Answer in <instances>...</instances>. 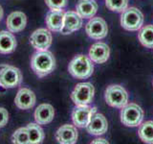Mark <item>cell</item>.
Here are the masks:
<instances>
[{
	"label": "cell",
	"instance_id": "83f0119b",
	"mask_svg": "<svg viewBox=\"0 0 153 144\" xmlns=\"http://www.w3.org/2000/svg\"><path fill=\"white\" fill-rule=\"evenodd\" d=\"M93 144H96V143H104V144H106L108 143L107 140H105L104 138H97V139H95V140L92 141Z\"/></svg>",
	"mask_w": 153,
	"mask_h": 144
},
{
	"label": "cell",
	"instance_id": "8992f818",
	"mask_svg": "<svg viewBox=\"0 0 153 144\" xmlns=\"http://www.w3.org/2000/svg\"><path fill=\"white\" fill-rule=\"evenodd\" d=\"M105 101L110 107L122 109L128 102V94L122 86L112 85L105 90Z\"/></svg>",
	"mask_w": 153,
	"mask_h": 144
},
{
	"label": "cell",
	"instance_id": "277c9868",
	"mask_svg": "<svg viewBox=\"0 0 153 144\" xmlns=\"http://www.w3.org/2000/svg\"><path fill=\"white\" fill-rule=\"evenodd\" d=\"M143 24V14L135 7L127 8L122 13L121 25L127 31H138Z\"/></svg>",
	"mask_w": 153,
	"mask_h": 144
},
{
	"label": "cell",
	"instance_id": "4fadbf2b",
	"mask_svg": "<svg viewBox=\"0 0 153 144\" xmlns=\"http://www.w3.org/2000/svg\"><path fill=\"white\" fill-rule=\"evenodd\" d=\"M82 26V17L76 12L68 11L64 14V23L63 28L61 30V34L67 35L76 30H79Z\"/></svg>",
	"mask_w": 153,
	"mask_h": 144
},
{
	"label": "cell",
	"instance_id": "f1b7e54d",
	"mask_svg": "<svg viewBox=\"0 0 153 144\" xmlns=\"http://www.w3.org/2000/svg\"><path fill=\"white\" fill-rule=\"evenodd\" d=\"M3 16H4V12H3V9L2 7L0 6V21L2 20V18H3Z\"/></svg>",
	"mask_w": 153,
	"mask_h": 144
},
{
	"label": "cell",
	"instance_id": "4316f807",
	"mask_svg": "<svg viewBox=\"0 0 153 144\" xmlns=\"http://www.w3.org/2000/svg\"><path fill=\"white\" fill-rule=\"evenodd\" d=\"M9 121V113L5 108L0 107V128H3L7 125Z\"/></svg>",
	"mask_w": 153,
	"mask_h": 144
},
{
	"label": "cell",
	"instance_id": "d4e9b609",
	"mask_svg": "<svg viewBox=\"0 0 153 144\" xmlns=\"http://www.w3.org/2000/svg\"><path fill=\"white\" fill-rule=\"evenodd\" d=\"M105 5L110 11L123 13L128 7V0H105Z\"/></svg>",
	"mask_w": 153,
	"mask_h": 144
},
{
	"label": "cell",
	"instance_id": "7c38bea8",
	"mask_svg": "<svg viewBox=\"0 0 153 144\" xmlns=\"http://www.w3.org/2000/svg\"><path fill=\"white\" fill-rule=\"evenodd\" d=\"M36 101V97L33 91L30 88H23L17 92L14 99V104L20 110H30L35 106Z\"/></svg>",
	"mask_w": 153,
	"mask_h": 144
},
{
	"label": "cell",
	"instance_id": "ac0fdd59",
	"mask_svg": "<svg viewBox=\"0 0 153 144\" xmlns=\"http://www.w3.org/2000/svg\"><path fill=\"white\" fill-rule=\"evenodd\" d=\"M55 117L54 107L50 104H41L36 108L35 112L36 122L39 125H47L53 121Z\"/></svg>",
	"mask_w": 153,
	"mask_h": 144
},
{
	"label": "cell",
	"instance_id": "e0dca14e",
	"mask_svg": "<svg viewBox=\"0 0 153 144\" xmlns=\"http://www.w3.org/2000/svg\"><path fill=\"white\" fill-rule=\"evenodd\" d=\"M27 24L26 14L22 12H13L7 17V28L12 33H19L24 30Z\"/></svg>",
	"mask_w": 153,
	"mask_h": 144
},
{
	"label": "cell",
	"instance_id": "9c48e42d",
	"mask_svg": "<svg viewBox=\"0 0 153 144\" xmlns=\"http://www.w3.org/2000/svg\"><path fill=\"white\" fill-rule=\"evenodd\" d=\"M97 108H91L88 105L84 106H76L73 112H72V120L74 125L79 128H86L88 125L91 117L96 113Z\"/></svg>",
	"mask_w": 153,
	"mask_h": 144
},
{
	"label": "cell",
	"instance_id": "8fae6325",
	"mask_svg": "<svg viewBox=\"0 0 153 144\" xmlns=\"http://www.w3.org/2000/svg\"><path fill=\"white\" fill-rule=\"evenodd\" d=\"M108 123L106 118L103 114L100 113H94L91 117L88 125L86 126L87 132L92 134V136H102L107 132Z\"/></svg>",
	"mask_w": 153,
	"mask_h": 144
},
{
	"label": "cell",
	"instance_id": "603a6c76",
	"mask_svg": "<svg viewBox=\"0 0 153 144\" xmlns=\"http://www.w3.org/2000/svg\"><path fill=\"white\" fill-rule=\"evenodd\" d=\"M139 40L146 48H153V25H146L139 32Z\"/></svg>",
	"mask_w": 153,
	"mask_h": 144
},
{
	"label": "cell",
	"instance_id": "5b68a950",
	"mask_svg": "<svg viewBox=\"0 0 153 144\" xmlns=\"http://www.w3.org/2000/svg\"><path fill=\"white\" fill-rule=\"evenodd\" d=\"M23 76L17 67L3 65L0 68V86L4 88H13L22 83Z\"/></svg>",
	"mask_w": 153,
	"mask_h": 144
},
{
	"label": "cell",
	"instance_id": "ba28073f",
	"mask_svg": "<svg viewBox=\"0 0 153 144\" xmlns=\"http://www.w3.org/2000/svg\"><path fill=\"white\" fill-rule=\"evenodd\" d=\"M86 34L93 40H102L107 36L108 27L102 17H92L85 26Z\"/></svg>",
	"mask_w": 153,
	"mask_h": 144
},
{
	"label": "cell",
	"instance_id": "44dd1931",
	"mask_svg": "<svg viewBox=\"0 0 153 144\" xmlns=\"http://www.w3.org/2000/svg\"><path fill=\"white\" fill-rule=\"evenodd\" d=\"M30 144L41 143L44 139V132L38 123H29L27 126Z\"/></svg>",
	"mask_w": 153,
	"mask_h": 144
},
{
	"label": "cell",
	"instance_id": "cb8c5ba5",
	"mask_svg": "<svg viewBox=\"0 0 153 144\" xmlns=\"http://www.w3.org/2000/svg\"><path fill=\"white\" fill-rule=\"evenodd\" d=\"M12 140L13 143H16V144H30L27 127H22L17 129L13 134Z\"/></svg>",
	"mask_w": 153,
	"mask_h": 144
},
{
	"label": "cell",
	"instance_id": "d6986e66",
	"mask_svg": "<svg viewBox=\"0 0 153 144\" xmlns=\"http://www.w3.org/2000/svg\"><path fill=\"white\" fill-rule=\"evenodd\" d=\"M16 40L12 32L3 30L0 32V54H10L16 48Z\"/></svg>",
	"mask_w": 153,
	"mask_h": 144
},
{
	"label": "cell",
	"instance_id": "ffe728a7",
	"mask_svg": "<svg viewBox=\"0 0 153 144\" xmlns=\"http://www.w3.org/2000/svg\"><path fill=\"white\" fill-rule=\"evenodd\" d=\"M76 10L82 18H92L98 11V4L95 0H79Z\"/></svg>",
	"mask_w": 153,
	"mask_h": 144
},
{
	"label": "cell",
	"instance_id": "7402d4cb",
	"mask_svg": "<svg viewBox=\"0 0 153 144\" xmlns=\"http://www.w3.org/2000/svg\"><path fill=\"white\" fill-rule=\"evenodd\" d=\"M139 137L146 143L153 144V121H146L141 123L138 131Z\"/></svg>",
	"mask_w": 153,
	"mask_h": 144
},
{
	"label": "cell",
	"instance_id": "3957f363",
	"mask_svg": "<svg viewBox=\"0 0 153 144\" xmlns=\"http://www.w3.org/2000/svg\"><path fill=\"white\" fill-rule=\"evenodd\" d=\"M143 119V110L135 103L126 104L121 110V121L126 127L140 126Z\"/></svg>",
	"mask_w": 153,
	"mask_h": 144
},
{
	"label": "cell",
	"instance_id": "52a82bcc",
	"mask_svg": "<svg viewBox=\"0 0 153 144\" xmlns=\"http://www.w3.org/2000/svg\"><path fill=\"white\" fill-rule=\"evenodd\" d=\"M94 86L91 83H79L71 93V99L76 106L89 105L94 98Z\"/></svg>",
	"mask_w": 153,
	"mask_h": 144
},
{
	"label": "cell",
	"instance_id": "5bb4252c",
	"mask_svg": "<svg viewBox=\"0 0 153 144\" xmlns=\"http://www.w3.org/2000/svg\"><path fill=\"white\" fill-rule=\"evenodd\" d=\"M56 138L61 144H74L78 140V130L74 125L65 124L56 131Z\"/></svg>",
	"mask_w": 153,
	"mask_h": 144
},
{
	"label": "cell",
	"instance_id": "6da1fadb",
	"mask_svg": "<svg viewBox=\"0 0 153 144\" xmlns=\"http://www.w3.org/2000/svg\"><path fill=\"white\" fill-rule=\"evenodd\" d=\"M33 71L42 78L52 73L56 68V59L50 51H37L33 55L31 60Z\"/></svg>",
	"mask_w": 153,
	"mask_h": 144
},
{
	"label": "cell",
	"instance_id": "30bf717a",
	"mask_svg": "<svg viewBox=\"0 0 153 144\" xmlns=\"http://www.w3.org/2000/svg\"><path fill=\"white\" fill-rule=\"evenodd\" d=\"M31 45L37 51L48 50L52 44V34L45 28H39L30 37Z\"/></svg>",
	"mask_w": 153,
	"mask_h": 144
},
{
	"label": "cell",
	"instance_id": "7a4b0ae2",
	"mask_svg": "<svg viewBox=\"0 0 153 144\" xmlns=\"http://www.w3.org/2000/svg\"><path fill=\"white\" fill-rule=\"evenodd\" d=\"M69 73L76 79H87L93 74L94 65L89 57L85 55H78L70 62L68 65Z\"/></svg>",
	"mask_w": 153,
	"mask_h": 144
},
{
	"label": "cell",
	"instance_id": "9a60e30c",
	"mask_svg": "<svg viewBox=\"0 0 153 144\" xmlns=\"http://www.w3.org/2000/svg\"><path fill=\"white\" fill-rule=\"evenodd\" d=\"M63 10H51L45 17V22L48 29L53 32H61L64 23Z\"/></svg>",
	"mask_w": 153,
	"mask_h": 144
},
{
	"label": "cell",
	"instance_id": "484cf974",
	"mask_svg": "<svg viewBox=\"0 0 153 144\" xmlns=\"http://www.w3.org/2000/svg\"><path fill=\"white\" fill-rule=\"evenodd\" d=\"M68 0H45V3L51 10H61L66 7Z\"/></svg>",
	"mask_w": 153,
	"mask_h": 144
},
{
	"label": "cell",
	"instance_id": "2e32d148",
	"mask_svg": "<svg viewBox=\"0 0 153 144\" xmlns=\"http://www.w3.org/2000/svg\"><path fill=\"white\" fill-rule=\"evenodd\" d=\"M110 55L109 46L104 42H97L91 46L89 50V58L96 64H104L107 62Z\"/></svg>",
	"mask_w": 153,
	"mask_h": 144
}]
</instances>
